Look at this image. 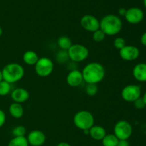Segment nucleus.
Returning <instances> with one entry per match:
<instances>
[{
  "mask_svg": "<svg viewBox=\"0 0 146 146\" xmlns=\"http://www.w3.org/2000/svg\"><path fill=\"white\" fill-rule=\"evenodd\" d=\"M84 81L86 84H98L104 79L106 70L104 66L97 62L88 63L81 71Z\"/></svg>",
  "mask_w": 146,
  "mask_h": 146,
  "instance_id": "nucleus-1",
  "label": "nucleus"
},
{
  "mask_svg": "<svg viewBox=\"0 0 146 146\" xmlns=\"http://www.w3.org/2000/svg\"><path fill=\"white\" fill-rule=\"evenodd\" d=\"M122 28V20L115 14H107L100 20V29L106 36L117 35Z\"/></svg>",
  "mask_w": 146,
  "mask_h": 146,
  "instance_id": "nucleus-2",
  "label": "nucleus"
},
{
  "mask_svg": "<svg viewBox=\"0 0 146 146\" xmlns=\"http://www.w3.org/2000/svg\"><path fill=\"white\" fill-rule=\"evenodd\" d=\"M3 80L10 84L20 81L24 75V69L21 64L16 62H11L4 66L1 70Z\"/></svg>",
  "mask_w": 146,
  "mask_h": 146,
  "instance_id": "nucleus-3",
  "label": "nucleus"
},
{
  "mask_svg": "<svg viewBox=\"0 0 146 146\" xmlns=\"http://www.w3.org/2000/svg\"><path fill=\"white\" fill-rule=\"evenodd\" d=\"M73 121L77 128L84 131L89 130L94 125L95 119L91 112L88 110H80L74 115Z\"/></svg>",
  "mask_w": 146,
  "mask_h": 146,
  "instance_id": "nucleus-4",
  "label": "nucleus"
},
{
  "mask_svg": "<svg viewBox=\"0 0 146 146\" xmlns=\"http://www.w3.org/2000/svg\"><path fill=\"white\" fill-rule=\"evenodd\" d=\"M69 59L73 62H81L89 56V50L81 44H73L68 50Z\"/></svg>",
  "mask_w": 146,
  "mask_h": 146,
  "instance_id": "nucleus-5",
  "label": "nucleus"
},
{
  "mask_svg": "<svg viewBox=\"0 0 146 146\" xmlns=\"http://www.w3.org/2000/svg\"><path fill=\"white\" fill-rule=\"evenodd\" d=\"M35 72L41 77H46L54 71V62L46 57H39L35 65Z\"/></svg>",
  "mask_w": 146,
  "mask_h": 146,
  "instance_id": "nucleus-6",
  "label": "nucleus"
},
{
  "mask_svg": "<svg viewBox=\"0 0 146 146\" xmlns=\"http://www.w3.org/2000/svg\"><path fill=\"white\" fill-rule=\"evenodd\" d=\"M113 132L118 140H128L133 134V127L127 120H119L115 123Z\"/></svg>",
  "mask_w": 146,
  "mask_h": 146,
  "instance_id": "nucleus-7",
  "label": "nucleus"
},
{
  "mask_svg": "<svg viewBox=\"0 0 146 146\" xmlns=\"http://www.w3.org/2000/svg\"><path fill=\"white\" fill-rule=\"evenodd\" d=\"M141 87L136 84H128L124 87L121 91V97L128 102H133L137 99L141 97Z\"/></svg>",
  "mask_w": 146,
  "mask_h": 146,
  "instance_id": "nucleus-8",
  "label": "nucleus"
},
{
  "mask_svg": "<svg viewBox=\"0 0 146 146\" xmlns=\"http://www.w3.org/2000/svg\"><path fill=\"white\" fill-rule=\"evenodd\" d=\"M81 27L88 32L93 33L100 29V21L94 15L86 14L83 16L80 21Z\"/></svg>",
  "mask_w": 146,
  "mask_h": 146,
  "instance_id": "nucleus-9",
  "label": "nucleus"
},
{
  "mask_svg": "<svg viewBox=\"0 0 146 146\" xmlns=\"http://www.w3.org/2000/svg\"><path fill=\"white\" fill-rule=\"evenodd\" d=\"M124 17L129 24H138L143 19L144 13L143 10L138 7H131L126 10Z\"/></svg>",
  "mask_w": 146,
  "mask_h": 146,
  "instance_id": "nucleus-10",
  "label": "nucleus"
},
{
  "mask_svg": "<svg viewBox=\"0 0 146 146\" xmlns=\"http://www.w3.org/2000/svg\"><path fill=\"white\" fill-rule=\"evenodd\" d=\"M121 59L125 61H133L137 60L140 55V50L134 45H125L119 50Z\"/></svg>",
  "mask_w": 146,
  "mask_h": 146,
  "instance_id": "nucleus-11",
  "label": "nucleus"
},
{
  "mask_svg": "<svg viewBox=\"0 0 146 146\" xmlns=\"http://www.w3.org/2000/svg\"><path fill=\"white\" fill-rule=\"evenodd\" d=\"M27 138L31 146H42L46 140L45 133L40 130H31L29 133Z\"/></svg>",
  "mask_w": 146,
  "mask_h": 146,
  "instance_id": "nucleus-12",
  "label": "nucleus"
},
{
  "mask_svg": "<svg viewBox=\"0 0 146 146\" xmlns=\"http://www.w3.org/2000/svg\"><path fill=\"white\" fill-rule=\"evenodd\" d=\"M84 82L82 72L78 70H71L66 76V82L70 87H77Z\"/></svg>",
  "mask_w": 146,
  "mask_h": 146,
  "instance_id": "nucleus-13",
  "label": "nucleus"
},
{
  "mask_svg": "<svg viewBox=\"0 0 146 146\" xmlns=\"http://www.w3.org/2000/svg\"><path fill=\"white\" fill-rule=\"evenodd\" d=\"M11 98L14 102L22 103L25 102L29 98V92L26 89L22 87L14 89L11 92Z\"/></svg>",
  "mask_w": 146,
  "mask_h": 146,
  "instance_id": "nucleus-14",
  "label": "nucleus"
},
{
  "mask_svg": "<svg viewBox=\"0 0 146 146\" xmlns=\"http://www.w3.org/2000/svg\"><path fill=\"white\" fill-rule=\"evenodd\" d=\"M133 76L138 82H146V63H138L133 69Z\"/></svg>",
  "mask_w": 146,
  "mask_h": 146,
  "instance_id": "nucleus-15",
  "label": "nucleus"
},
{
  "mask_svg": "<svg viewBox=\"0 0 146 146\" xmlns=\"http://www.w3.org/2000/svg\"><path fill=\"white\" fill-rule=\"evenodd\" d=\"M106 134V130L101 125L94 124L89 129V135L91 138L97 141H101Z\"/></svg>",
  "mask_w": 146,
  "mask_h": 146,
  "instance_id": "nucleus-16",
  "label": "nucleus"
},
{
  "mask_svg": "<svg viewBox=\"0 0 146 146\" xmlns=\"http://www.w3.org/2000/svg\"><path fill=\"white\" fill-rule=\"evenodd\" d=\"M9 113L14 118L19 119L24 115V107H23L22 104L20 103L13 102L10 104L9 107Z\"/></svg>",
  "mask_w": 146,
  "mask_h": 146,
  "instance_id": "nucleus-17",
  "label": "nucleus"
},
{
  "mask_svg": "<svg viewBox=\"0 0 146 146\" xmlns=\"http://www.w3.org/2000/svg\"><path fill=\"white\" fill-rule=\"evenodd\" d=\"M23 61L27 65H35L39 59L38 54L33 50H27L23 54Z\"/></svg>",
  "mask_w": 146,
  "mask_h": 146,
  "instance_id": "nucleus-18",
  "label": "nucleus"
},
{
  "mask_svg": "<svg viewBox=\"0 0 146 146\" xmlns=\"http://www.w3.org/2000/svg\"><path fill=\"white\" fill-rule=\"evenodd\" d=\"M118 141V137L112 133L106 134L101 140L103 146H117Z\"/></svg>",
  "mask_w": 146,
  "mask_h": 146,
  "instance_id": "nucleus-19",
  "label": "nucleus"
},
{
  "mask_svg": "<svg viewBox=\"0 0 146 146\" xmlns=\"http://www.w3.org/2000/svg\"><path fill=\"white\" fill-rule=\"evenodd\" d=\"M57 44H58L60 50H68L71 47L73 43L71 39L67 36H61L58 38Z\"/></svg>",
  "mask_w": 146,
  "mask_h": 146,
  "instance_id": "nucleus-20",
  "label": "nucleus"
},
{
  "mask_svg": "<svg viewBox=\"0 0 146 146\" xmlns=\"http://www.w3.org/2000/svg\"><path fill=\"white\" fill-rule=\"evenodd\" d=\"M7 146H29L27 137H14L10 140Z\"/></svg>",
  "mask_w": 146,
  "mask_h": 146,
  "instance_id": "nucleus-21",
  "label": "nucleus"
},
{
  "mask_svg": "<svg viewBox=\"0 0 146 146\" xmlns=\"http://www.w3.org/2000/svg\"><path fill=\"white\" fill-rule=\"evenodd\" d=\"M56 61L58 64H66L70 60L69 56L68 54V50H60L56 55Z\"/></svg>",
  "mask_w": 146,
  "mask_h": 146,
  "instance_id": "nucleus-22",
  "label": "nucleus"
},
{
  "mask_svg": "<svg viewBox=\"0 0 146 146\" xmlns=\"http://www.w3.org/2000/svg\"><path fill=\"white\" fill-rule=\"evenodd\" d=\"M11 92V84L3 80L0 82V96H6Z\"/></svg>",
  "mask_w": 146,
  "mask_h": 146,
  "instance_id": "nucleus-23",
  "label": "nucleus"
},
{
  "mask_svg": "<svg viewBox=\"0 0 146 146\" xmlns=\"http://www.w3.org/2000/svg\"><path fill=\"white\" fill-rule=\"evenodd\" d=\"M98 88L96 84H86L85 87V92L87 95L94 97L98 93Z\"/></svg>",
  "mask_w": 146,
  "mask_h": 146,
  "instance_id": "nucleus-24",
  "label": "nucleus"
},
{
  "mask_svg": "<svg viewBox=\"0 0 146 146\" xmlns=\"http://www.w3.org/2000/svg\"><path fill=\"white\" fill-rule=\"evenodd\" d=\"M106 37V34H104V31L101 29H98V30H96V31H94V32L92 33L93 40L95 42H101L104 41V40H105Z\"/></svg>",
  "mask_w": 146,
  "mask_h": 146,
  "instance_id": "nucleus-25",
  "label": "nucleus"
},
{
  "mask_svg": "<svg viewBox=\"0 0 146 146\" xmlns=\"http://www.w3.org/2000/svg\"><path fill=\"white\" fill-rule=\"evenodd\" d=\"M27 133V130L25 127L23 125L16 126L12 130V135L14 137H21V136H25Z\"/></svg>",
  "mask_w": 146,
  "mask_h": 146,
  "instance_id": "nucleus-26",
  "label": "nucleus"
},
{
  "mask_svg": "<svg viewBox=\"0 0 146 146\" xmlns=\"http://www.w3.org/2000/svg\"><path fill=\"white\" fill-rule=\"evenodd\" d=\"M113 45L117 50H120L121 49H122L123 47H125L126 45V42H125V40H124V38L121 37H116V38L113 41Z\"/></svg>",
  "mask_w": 146,
  "mask_h": 146,
  "instance_id": "nucleus-27",
  "label": "nucleus"
},
{
  "mask_svg": "<svg viewBox=\"0 0 146 146\" xmlns=\"http://www.w3.org/2000/svg\"><path fill=\"white\" fill-rule=\"evenodd\" d=\"M133 103L135 108L138 109V110H142V109L145 108L146 107L145 102H144L143 100V98L141 97H139L138 99H137L135 101H134Z\"/></svg>",
  "mask_w": 146,
  "mask_h": 146,
  "instance_id": "nucleus-28",
  "label": "nucleus"
},
{
  "mask_svg": "<svg viewBox=\"0 0 146 146\" xmlns=\"http://www.w3.org/2000/svg\"><path fill=\"white\" fill-rule=\"evenodd\" d=\"M6 118L7 117H6L5 113L4 112V110L0 109V127H1L5 124Z\"/></svg>",
  "mask_w": 146,
  "mask_h": 146,
  "instance_id": "nucleus-29",
  "label": "nucleus"
},
{
  "mask_svg": "<svg viewBox=\"0 0 146 146\" xmlns=\"http://www.w3.org/2000/svg\"><path fill=\"white\" fill-rule=\"evenodd\" d=\"M117 146H130V143L128 140H119Z\"/></svg>",
  "mask_w": 146,
  "mask_h": 146,
  "instance_id": "nucleus-30",
  "label": "nucleus"
},
{
  "mask_svg": "<svg viewBox=\"0 0 146 146\" xmlns=\"http://www.w3.org/2000/svg\"><path fill=\"white\" fill-rule=\"evenodd\" d=\"M126 9L123 8V7L120 8L119 9H118V14H119V16H121V17H125V13H126Z\"/></svg>",
  "mask_w": 146,
  "mask_h": 146,
  "instance_id": "nucleus-31",
  "label": "nucleus"
},
{
  "mask_svg": "<svg viewBox=\"0 0 146 146\" xmlns=\"http://www.w3.org/2000/svg\"><path fill=\"white\" fill-rule=\"evenodd\" d=\"M141 42L143 46L146 47V31L142 34L141 37Z\"/></svg>",
  "mask_w": 146,
  "mask_h": 146,
  "instance_id": "nucleus-32",
  "label": "nucleus"
},
{
  "mask_svg": "<svg viewBox=\"0 0 146 146\" xmlns=\"http://www.w3.org/2000/svg\"><path fill=\"white\" fill-rule=\"evenodd\" d=\"M56 146H71V145L66 143V142H61V143H58Z\"/></svg>",
  "mask_w": 146,
  "mask_h": 146,
  "instance_id": "nucleus-33",
  "label": "nucleus"
},
{
  "mask_svg": "<svg viewBox=\"0 0 146 146\" xmlns=\"http://www.w3.org/2000/svg\"><path fill=\"white\" fill-rule=\"evenodd\" d=\"M142 98H143V100L144 102H145V105H146V92L143 94V96Z\"/></svg>",
  "mask_w": 146,
  "mask_h": 146,
  "instance_id": "nucleus-34",
  "label": "nucleus"
},
{
  "mask_svg": "<svg viewBox=\"0 0 146 146\" xmlns=\"http://www.w3.org/2000/svg\"><path fill=\"white\" fill-rule=\"evenodd\" d=\"M3 80V76H2V72L0 70V82Z\"/></svg>",
  "mask_w": 146,
  "mask_h": 146,
  "instance_id": "nucleus-35",
  "label": "nucleus"
},
{
  "mask_svg": "<svg viewBox=\"0 0 146 146\" xmlns=\"http://www.w3.org/2000/svg\"><path fill=\"white\" fill-rule=\"evenodd\" d=\"M2 34H3V29H2V27L0 26V37L2 35Z\"/></svg>",
  "mask_w": 146,
  "mask_h": 146,
  "instance_id": "nucleus-36",
  "label": "nucleus"
},
{
  "mask_svg": "<svg viewBox=\"0 0 146 146\" xmlns=\"http://www.w3.org/2000/svg\"><path fill=\"white\" fill-rule=\"evenodd\" d=\"M143 4L145 6V7L146 8V0H143Z\"/></svg>",
  "mask_w": 146,
  "mask_h": 146,
  "instance_id": "nucleus-37",
  "label": "nucleus"
}]
</instances>
